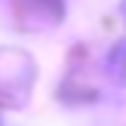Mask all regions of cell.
<instances>
[{
	"label": "cell",
	"instance_id": "6da1fadb",
	"mask_svg": "<svg viewBox=\"0 0 126 126\" xmlns=\"http://www.w3.org/2000/svg\"><path fill=\"white\" fill-rule=\"evenodd\" d=\"M108 71H111V77L126 89V40L120 43V46H114V52H111V59H108Z\"/></svg>",
	"mask_w": 126,
	"mask_h": 126
},
{
	"label": "cell",
	"instance_id": "7a4b0ae2",
	"mask_svg": "<svg viewBox=\"0 0 126 126\" xmlns=\"http://www.w3.org/2000/svg\"><path fill=\"white\" fill-rule=\"evenodd\" d=\"M123 18H126V0H123Z\"/></svg>",
	"mask_w": 126,
	"mask_h": 126
}]
</instances>
